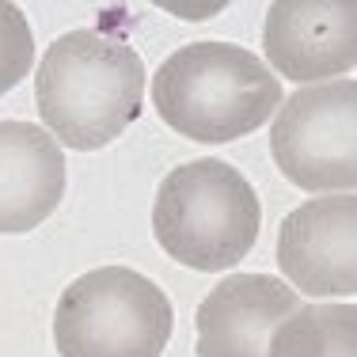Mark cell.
Returning a JSON list of instances; mask_svg holds the SVG:
<instances>
[{"instance_id": "cell-10", "label": "cell", "mask_w": 357, "mask_h": 357, "mask_svg": "<svg viewBox=\"0 0 357 357\" xmlns=\"http://www.w3.org/2000/svg\"><path fill=\"white\" fill-rule=\"evenodd\" d=\"M266 357H357V308H354V301L296 308L270 335Z\"/></svg>"}, {"instance_id": "cell-8", "label": "cell", "mask_w": 357, "mask_h": 357, "mask_svg": "<svg viewBox=\"0 0 357 357\" xmlns=\"http://www.w3.org/2000/svg\"><path fill=\"white\" fill-rule=\"evenodd\" d=\"M301 308L282 278L232 274L198 304V357H266L270 335Z\"/></svg>"}, {"instance_id": "cell-7", "label": "cell", "mask_w": 357, "mask_h": 357, "mask_svg": "<svg viewBox=\"0 0 357 357\" xmlns=\"http://www.w3.org/2000/svg\"><path fill=\"white\" fill-rule=\"evenodd\" d=\"M262 50L285 80L319 84L357 65L354 0H278L266 12ZM266 65V69H270Z\"/></svg>"}, {"instance_id": "cell-6", "label": "cell", "mask_w": 357, "mask_h": 357, "mask_svg": "<svg viewBox=\"0 0 357 357\" xmlns=\"http://www.w3.org/2000/svg\"><path fill=\"white\" fill-rule=\"evenodd\" d=\"M278 266L296 296H346L357 289V198H312L282 220Z\"/></svg>"}, {"instance_id": "cell-11", "label": "cell", "mask_w": 357, "mask_h": 357, "mask_svg": "<svg viewBox=\"0 0 357 357\" xmlns=\"http://www.w3.org/2000/svg\"><path fill=\"white\" fill-rule=\"evenodd\" d=\"M35 65V38L15 4H0V96L12 91Z\"/></svg>"}, {"instance_id": "cell-3", "label": "cell", "mask_w": 357, "mask_h": 357, "mask_svg": "<svg viewBox=\"0 0 357 357\" xmlns=\"http://www.w3.org/2000/svg\"><path fill=\"white\" fill-rule=\"evenodd\" d=\"M262 206L255 186L225 160H194L160 183L152 236L175 262L194 270L236 266L259 240Z\"/></svg>"}, {"instance_id": "cell-4", "label": "cell", "mask_w": 357, "mask_h": 357, "mask_svg": "<svg viewBox=\"0 0 357 357\" xmlns=\"http://www.w3.org/2000/svg\"><path fill=\"white\" fill-rule=\"evenodd\" d=\"M172 331L175 308L167 293L130 266L80 274L54 308L61 357H160Z\"/></svg>"}, {"instance_id": "cell-1", "label": "cell", "mask_w": 357, "mask_h": 357, "mask_svg": "<svg viewBox=\"0 0 357 357\" xmlns=\"http://www.w3.org/2000/svg\"><path fill=\"white\" fill-rule=\"evenodd\" d=\"M42 126L76 152L103 149L137 122L144 99V61L122 38L69 31L42 54L35 76Z\"/></svg>"}, {"instance_id": "cell-5", "label": "cell", "mask_w": 357, "mask_h": 357, "mask_svg": "<svg viewBox=\"0 0 357 357\" xmlns=\"http://www.w3.org/2000/svg\"><path fill=\"white\" fill-rule=\"evenodd\" d=\"M270 152L278 172L301 190L350 194L357 183V84L346 76L289 96L278 107Z\"/></svg>"}, {"instance_id": "cell-9", "label": "cell", "mask_w": 357, "mask_h": 357, "mask_svg": "<svg viewBox=\"0 0 357 357\" xmlns=\"http://www.w3.org/2000/svg\"><path fill=\"white\" fill-rule=\"evenodd\" d=\"M65 156L42 126L0 122V236L38 228L61 206Z\"/></svg>"}, {"instance_id": "cell-2", "label": "cell", "mask_w": 357, "mask_h": 357, "mask_svg": "<svg viewBox=\"0 0 357 357\" xmlns=\"http://www.w3.org/2000/svg\"><path fill=\"white\" fill-rule=\"evenodd\" d=\"M152 103L175 133L225 144L248 137L282 107V80L243 46L194 42L152 76Z\"/></svg>"}]
</instances>
